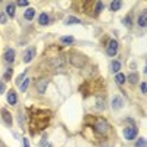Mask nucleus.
<instances>
[{
	"label": "nucleus",
	"instance_id": "nucleus-24",
	"mask_svg": "<svg viewBox=\"0 0 147 147\" xmlns=\"http://www.w3.org/2000/svg\"><path fill=\"white\" fill-rule=\"evenodd\" d=\"M125 78H127V77L124 75V74H116V77H115V80H116L118 84H124V82L127 81Z\"/></svg>",
	"mask_w": 147,
	"mask_h": 147
},
{
	"label": "nucleus",
	"instance_id": "nucleus-14",
	"mask_svg": "<svg viewBox=\"0 0 147 147\" xmlns=\"http://www.w3.org/2000/svg\"><path fill=\"white\" fill-rule=\"evenodd\" d=\"M24 16H25V19H28V21H31L34 16H35V10L32 9V7H28L27 10H25V15H24Z\"/></svg>",
	"mask_w": 147,
	"mask_h": 147
},
{
	"label": "nucleus",
	"instance_id": "nucleus-36",
	"mask_svg": "<svg viewBox=\"0 0 147 147\" xmlns=\"http://www.w3.org/2000/svg\"><path fill=\"white\" fill-rule=\"evenodd\" d=\"M24 147H30V143H28V138H24Z\"/></svg>",
	"mask_w": 147,
	"mask_h": 147
},
{
	"label": "nucleus",
	"instance_id": "nucleus-18",
	"mask_svg": "<svg viewBox=\"0 0 147 147\" xmlns=\"http://www.w3.org/2000/svg\"><path fill=\"white\" fill-rule=\"evenodd\" d=\"M138 25L140 27H146V10H143L141 13H140V16H138Z\"/></svg>",
	"mask_w": 147,
	"mask_h": 147
},
{
	"label": "nucleus",
	"instance_id": "nucleus-26",
	"mask_svg": "<svg viewBox=\"0 0 147 147\" xmlns=\"http://www.w3.org/2000/svg\"><path fill=\"white\" fill-rule=\"evenodd\" d=\"M12 74H13V69H12V68H9V69L5 72V77H3V80H10Z\"/></svg>",
	"mask_w": 147,
	"mask_h": 147
},
{
	"label": "nucleus",
	"instance_id": "nucleus-28",
	"mask_svg": "<svg viewBox=\"0 0 147 147\" xmlns=\"http://www.w3.org/2000/svg\"><path fill=\"white\" fill-rule=\"evenodd\" d=\"M18 121H19V125L22 127V125H24V122H25V115H24V113H19Z\"/></svg>",
	"mask_w": 147,
	"mask_h": 147
},
{
	"label": "nucleus",
	"instance_id": "nucleus-17",
	"mask_svg": "<svg viewBox=\"0 0 147 147\" xmlns=\"http://www.w3.org/2000/svg\"><path fill=\"white\" fill-rule=\"evenodd\" d=\"M103 7H105V5H103L102 2H96V5H94V15H96V16L99 15Z\"/></svg>",
	"mask_w": 147,
	"mask_h": 147
},
{
	"label": "nucleus",
	"instance_id": "nucleus-37",
	"mask_svg": "<svg viewBox=\"0 0 147 147\" xmlns=\"http://www.w3.org/2000/svg\"><path fill=\"white\" fill-rule=\"evenodd\" d=\"M0 147H2V143H0Z\"/></svg>",
	"mask_w": 147,
	"mask_h": 147
},
{
	"label": "nucleus",
	"instance_id": "nucleus-8",
	"mask_svg": "<svg viewBox=\"0 0 147 147\" xmlns=\"http://www.w3.org/2000/svg\"><path fill=\"white\" fill-rule=\"evenodd\" d=\"M2 115H3L5 124H6L7 127H12V124H13V119H12V113L9 112L7 109H2Z\"/></svg>",
	"mask_w": 147,
	"mask_h": 147
},
{
	"label": "nucleus",
	"instance_id": "nucleus-3",
	"mask_svg": "<svg viewBox=\"0 0 147 147\" xmlns=\"http://www.w3.org/2000/svg\"><path fill=\"white\" fill-rule=\"evenodd\" d=\"M69 62L75 68H82L85 63H87V57H85L84 55H80V53H72L69 56Z\"/></svg>",
	"mask_w": 147,
	"mask_h": 147
},
{
	"label": "nucleus",
	"instance_id": "nucleus-33",
	"mask_svg": "<svg viewBox=\"0 0 147 147\" xmlns=\"http://www.w3.org/2000/svg\"><path fill=\"white\" fill-rule=\"evenodd\" d=\"M140 88H141V93H143V94H146V90H147V85H146V82H141Z\"/></svg>",
	"mask_w": 147,
	"mask_h": 147
},
{
	"label": "nucleus",
	"instance_id": "nucleus-31",
	"mask_svg": "<svg viewBox=\"0 0 147 147\" xmlns=\"http://www.w3.org/2000/svg\"><path fill=\"white\" fill-rule=\"evenodd\" d=\"M24 78H25V74H21V75L18 77V80H16V84H18V85H21V82L24 81Z\"/></svg>",
	"mask_w": 147,
	"mask_h": 147
},
{
	"label": "nucleus",
	"instance_id": "nucleus-9",
	"mask_svg": "<svg viewBox=\"0 0 147 147\" xmlns=\"http://www.w3.org/2000/svg\"><path fill=\"white\" fill-rule=\"evenodd\" d=\"M34 56H35V47H30L28 50L25 52V55H24V62L30 63L31 60L34 59Z\"/></svg>",
	"mask_w": 147,
	"mask_h": 147
},
{
	"label": "nucleus",
	"instance_id": "nucleus-25",
	"mask_svg": "<svg viewBox=\"0 0 147 147\" xmlns=\"http://www.w3.org/2000/svg\"><path fill=\"white\" fill-rule=\"evenodd\" d=\"M119 69H121V63L118 62V60L112 62V71H113V72H119Z\"/></svg>",
	"mask_w": 147,
	"mask_h": 147
},
{
	"label": "nucleus",
	"instance_id": "nucleus-29",
	"mask_svg": "<svg viewBox=\"0 0 147 147\" xmlns=\"http://www.w3.org/2000/svg\"><path fill=\"white\" fill-rule=\"evenodd\" d=\"M40 147H53V146H52L50 143H49L47 140H43V141L40 143Z\"/></svg>",
	"mask_w": 147,
	"mask_h": 147
},
{
	"label": "nucleus",
	"instance_id": "nucleus-22",
	"mask_svg": "<svg viewBox=\"0 0 147 147\" xmlns=\"http://www.w3.org/2000/svg\"><path fill=\"white\" fill-rule=\"evenodd\" d=\"M60 43H63V44H71V43H74V37L65 35V37H62V38H60Z\"/></svg>",
	"mask_w": 147,
	"mask_h": 147
},
{
	"label": "nucleus",
	"instance_id": "nucleus-23",
	"mask_svg": "<svg viewBox=\"0 0 147 147\" xmlns=\"http://www.w3.org/2000/svg\"><path fill=\"white\" fill-rule=\"evenodd\" d=\"M128 81H129L131 84H136V82L138 81V75H137L136 72H132V74H129V75H128Z\"/></svg>",
	"mask_w": 147,
	"mask_h": 147
},
{
	"label": "nucleus",
	"instance_id": "nucleus-34",
	"mask_svg": "<svg viewBox=\"0 0 147 147\" xmlns=\"http://www.w3.org/2000/svg\"><path fill=\"white\" fill-rule=\"evenodd\" d=\"M5 22H6V15L0 13V24H5Z\"/></svg>",
	"mask_w": 147,
	"mask_h": 147
},
{
	"label": "nucleus",
	"instance_id": "nucleus-13",
	"mask_svg": "<svg viewBox=\"0 0 147 147\" xmlns=\"http://www.w3.org/2000/svg\"><path fill=\"white\" fill-rule=\"evenodd\" d=\"M38 22H40V25H49V22H50V18H49L47 13H41L40 18H38Z\"/></svg>",
	"mask_w": 147,
	"mask_h": 147
},
{
	"label": "nucleus",
	"instance_id": "nucleus-2",
	"mask_svg": "<svg viewBox=\"0 0 147 147\" xmlns=\"http://www.w3.org/2000/svg\"><path fill=\"white\" fill-rule=\"evenodd\" d=\"M93 129H94V132L97 134V136H106V134L109 132V129H110V125L107 124V121L106 119H103V118H99V119H96V122H94V125H93Z\"/></svg>",
	"mask_w": 147,
	"mask_h": 147
},
{
	"label": "nucleus",
	"instance_id": "nucleus-30",
	"mask_svg": "<svg viewBox=\"0 0 147 147\" xmlns=\"http://www.w3.org/2000/svg\"><path fill=\"white\" fill-rule=\"evenodd\" d=\"M124 24L127 27H131V16H125L124 18Z\"/></svg>",
	"mask_w": 147,
	"mask_h": 147
},
{
	"label": "nucleus",
	"instance_id": "nucleus-20",
	"mask_svg": "<svg viewBox=\"0 0 147 147\" xmlns=\"http://www.w3.org/2000/svg\"><path fill=\"white\" fill-rule=\"evenodd\" d=\"M105 107H106V103H105V97L102 99V97L99 96V97H97V109H99V110H102V109H105Z\"/></svg>",
	"mask_w": 147,
	"mask_h": 147
},
{
	"label": "nucleus",
	"instance_id": "nucleus-21",
	"mask_svg": "<svg viewBox=\"0 0 147 147\" xmlns=\"http://www.w3.org/2000/svg\"><path fill=\"white\" fill-rule=\"evenodd\" d=\"M28 85H30V78H24V81L21 82V91H27V88H28Z\"/></svg>",
	"mask_w": 147,
	"mask_h": 147
},
{
	"label": "nucleus",
	"instance_id": "nucleus-16",
	"mask_svg": "<svg viewBox=\"0 0 147 147\" xmlns=\"http://www.w3.org/2000/svg\"><path fill=\"white\" fill-rule=\"evenodd\" d=\"M65 24H66V25H74V24H81V21L78 18H75V16H68Z\"/></svg>",
	"mask_w": 147,
	"mask_h": 147
},
{
	"label": "nucleus",
	"instance_id": "nucleus-27",
	"mask_svg": "<svg viewBox=\"0 0 147 147\" xmlns=\"http://www.w3.org/2000/svg\"><path fill=\"white\" fill-rule=\"evenodd\" d=\"M136 147H146V140L144 138H138V141L136 143Z\"/></svg>",
	"mask_w": 147,
	"mask_h": 147
},
{
	"label": "nucleus",
	"instance_id": "nucleus-35",
	"mask_svg": "<svg viewBox=\"0 0 147 147\" xmlns=\"http://www.w3.org/2000/svg\"><path fill=\"white\" fill-rule=\"evenodd\" d=\"M18 5H19V6H28V2H27V0H19Z\"/></svg>",
	"mask_w": 147,
	"mask_h": 147
},
{
	"label": "nucleus",
	"instance_id": "nucleus-11",
	"mask_svg": "<svg viewBox=\"0 0 147 147\" xmlns=\"http://www.w3.org/2000/svg\"><path fill=\"white\" fill-rule=\"evenodd\" d=\"M5 60L9 63H12L15 60V50L13 49H7V50L5 52Z\"/></svg>",
	"mask_w": 147,
	"mask_h": 147
},
{
	"label": "nucleus",
	"instance_id": "nucleus-7",
	"mask_svg": "<svg viewBox=\"0 0 147 147\" xmlns=\"http://www.w3.org/2000/svg\"><path fill=\"white\" fill-rule=\"evenodd\" d=\"M118 52V41L116 40H110L107 44V55L109 56H115Z\"/></svg>",
	"mask_w": 147,
	"mask_h": 147
},
{
	"label": "nucleus",
	"instance_id": "nucleus-5",
	"mask_svg": "<svg viewBox=\"0 0 147 147\" xmlns=\"http://www.w3.org/2000/svg\"><path fill=\"white\" fill-rule=\"evenodd\" d=\"M137 132H138L137 127H134V125L127 127V128L124 129V137H125L127 140H134V138L137 137Z\"/></svg>",
	"mask_w": 147,
	"mask_h": 147
},
{
	"label": "nucleus",
	"instance_id": "nucleus-19",
	"mask_svg": "<svg viewBox=\"0 0 147 147\" xmlns=\"http://www.w3.org/2000/svg\"><path fill=\"white\" fill-rule=\"evenodd\" d=\"M121 6H122V2H119V0H116V2H112V3H110V10L116 12V10L121 9Z\"/></svg>",
	"mask_w": 147,
	"mask_h": 147
},
{
	"label": "nucleus",
	"instance_id": "nucleus-4",
	"mask_svg": "<svg viewBox=\"0 0 147 147\" xmlns=\"http://www.w3.org/2000/svg\"><path fill=\"white\" fill-rule=\"evenodd\" d=\"M65 63H66L65 56H56V57H53V59L50 60V66H52V68H55V69L63 68V66H65Z\"/></svg>",
	"mask_w": 147,
	"mask_h": 147
},
{
	"label": "nucleus",
	"instance_id": "nucleus-15",
	"mask_svg": "<svg viewBox=\"0 0 147 147\" xmlns=\"http://www.w3.org/2000/svg\"><path fill=\"white\" fill-rule=\"evenodd\" d=\"M6 13L12 18V16H15V5L13 3H9L7 6H6Z\"/></svg>",
	"mask_w": 147,
	"mask_h": 147
},
{
	"label": "nucleus",
	"instance_id": "nucleus-1",
	"mask_svg": "<svg viewBox=\"0 0 147 147\" xmlns=\"http://www.w3.org/2000/svg\"><path fill=\"white\" fill-rule=\"evenodd\" d=\"M49 121H50V112L34 109L31 113V132L35 134L37 131H41V129L47 128Z\"/></svg>",
	"mask_w": 147,
	"mask_h": 147
},
{
	"label": "nucleus",
	"instance_id": "nucleus-10",
	"mask_svg": "<svg viewBox=\"0 0 147 147\" xmlns=\"http://www.w3.org/2000/svg\"><path fill=\"white\" fill-rule=\"evenodd\" d=\"M122 106H124V99H122L121 96H115L113 99H112V107H113L115 110H118V109H121Z\"/></svg>",
	"mask_w": 147,
	"mask_h": 147
},
{
	"label": "nucleus",
	"instance_id": "nucleus-32",
	"mask_svg": "<svg viewBox=\"0 0 147 147\" xmlns=\"http://www.w3.org/2000/svg\"><path fill=\"white\" fill-rule=\"evenodd\" d=\"M6 91V87H5V84H3V81H0V94H3Z\"/></svg>",
	"mask_w": 147,
	"mask_h": 147
},
{
	"label": "nucleus",
	"instance_id": "nucleus-6",
	"mask_svg": "<svg viewBox=\"0 0 147 147\" xmlns=\"http://www.w3.org/2000/svg\"><path fill=\"white\" fill-rule=\"evenodd\" d=\"M47 85H49V80L47 78H40L38 81H37V84H35V88H37V91H38L40 94H43L46 91V88H47Z\"/></svg>",
	"mask_w": 147,
	"mask_h": 147
},
{
	"label": "nucleus",
	"instance_id": "nucleus-12",
	"mask_svg": "<svg viewBox=\"0 0 147 147\" xmlns=\"http://www.w3.org/2000/svg\"><path fill=\"white\" fill-rule=\"evenodd\" d=\"M16 102H18L16 93H15L13 90H9V94H7V103L13 106V105H16Z\"/></svg>",
	"mask_w": 147,
	"mask_h": 147
}]
</instances>
